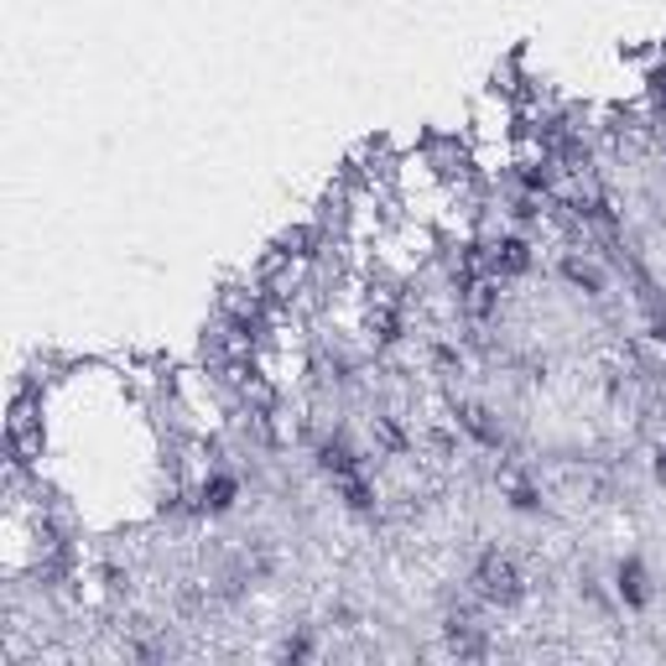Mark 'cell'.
Returning <instances> with one entry per match:
<instances>
[{"label":"cell","instance_id":"9a60e30c","mask_svg":"<svg viewBox=\"0 0 666 666\" xmlns=\"http://www.w3.org/2000/svg\"><path fill=\"white\" fill-rule=\"evenodd\" d=\"M662 152H666V141H662Z\"/></svg>","mask_w":666,"mask_h":666},{"label":"cell","instance_id":"9c48e42d","mask_svg":"<svg viewBox=\"0 0 666 666\" xmlns=\"http://www.w3.org/2000/svg\"><path fill=\"white\" fill-rule=\"evenodd\" d=\"M563 276H568V287H578V292H588V297H604V271L588 260V255H563Z\"/></svg>","mask_w":666,"mask_h":666},{"label":"cell","instance_id":"5bb4252c","mask_svg":"<svg viewBox=\"0 0 666 666\" xmlns=\"http://www.w3.org/2000/svg\"><path fill=\"white\" fill-rule=\"evenodd\" d=\"M651 474H656V485H666V443H656L651 453Z\"/></svg>","mask_w":666,"mask_h":666},{"label":"cell","instance_id":"8fae6325","mask_svg":"<svg viewBox=\"0 0 666 666\" xmlns=\"http://www.w3.org/2000/svg\"><path fill=\"white\" fill-rule=\"evenodd\" d=\"M506 495H510V510H521V515H536V510H542V490H536L531 479H521V474L506 479Z\"/></svg>","mask_w":666,"mask_h":666},{"label":"cell","instance_id":"5b68a950","mask_svg":"<svg viewBox=\"0 0 666 666\" xmlns=\"http://www.w3.org/2000/svg\"><path fill=\"white\" fill-rule=\"evenodd\" d=\"M365 333H370L375 349H391L396 338L407 333V318H401V308H396L391 297H380V302H370V308H365Z\"/></svg>","mask_w":666,"mask_h":666},{"label":"cell","instance_id":"7a4b0ae2","mask_svg":"<svg viewBox=\"0 0 666 666\" xmlns=\"http://www.w3.org/2000/svg\"><path fill=\"white\" fill-rule=\"evenodd\" d=\"M235 500H240V479H235V474L209 469L193 485V500H188V510H193V515H224V510H235Z\"/></svg>","mask_w":666,"mask_h":666},{"label":"cell","instance_id":"30bf717a","mask_svg":"<svg viewBox=\"0 0 666 666\" xmlns=\"http://www.w3.org/2000/svg\"><path fill=\"white\" fill-rule=\"evenodd\" d=\"M370 437H375V443H380L386 453H407V448H412V432L401 428L396 417H370Z\"/></svg>","mask_w":666,"mask_h":666},{"label":"cell","instance_id":"277c9868","mask_svg":"<svg viewBox=\"0 0 666 666\" xmlns=\"http://www.w3.org/2000/svg\"><path fill=\"white\" fill-rule=\"evenodd\" d=\"M453 422H458V432L474 437L479 448H500V443H506L500 422H495L490 407H479V401H458V407H453Z\"/></svg>","mask_w":666,"mask_h":666},{"label":"cell","instance_id":"6da1fadb","mask_svg":"<svg viewBox=\"0 0 666 666\" xmlns=\"http://www.w3.org/2000/svg\"><path fill=\"white\" fill-rule=\"evenodd\" d=\"M469 588H474V599L490 609H515L526 599V578L515 568V557H506V552H485L469 573Z\"/></svg>","mask_w":666,"mask_h":666},{"label":"cell","instance_id":"8992f818","mask_svg":"<svg viewBox=\"0 0 666 666\" xmlns=\"http://www.w3.org/2000/svg\"><path fill=\"white\" fill-rule=\"evenodd\" d=\"M313 458H318V469L329 474V479H344V474H354V469H365V458L333 432V437H318L313 443Z\"/></svg>","mask_w":666,"mask_h":666},{"label":"cell","instance_id":"7c38bea8","mask_svg":"<svg viewBox=\"0 0 666 666\" xmlns=\"http://www.w3.org/2000/svg\"><path fill=\"white\" fill-rule=\"evenodd\" d=\"M276 656H281V662H308V656H313V641H308V635H292V641H281Z\"/></svg>","mask_w":666,"mask_h":666},{"label":"cell","instance_id":"4fadbf2b","mask_svg":"<svg viewBox=\"0 0 666 666\" xmlns=\"http://www.w3.org/2000/svg\"><path fill=\"white\" fill-rule=\"evenodd\" d=\"M646 95H651V110L666 115V68H656V74L646 79Z\"/></svg>","mask_w":666,"mask_h":666},{"label":"cell","instance_id":"ba28073f","mask_svg":"<svg viewBox=\"0 0 666 666\" xmlns=\"http://www.w3.org/2000/svg\"><path fill=\"white\" fill-rule=\"evenodd\" d=\"M333 495H338L344 510H354V515H370V510H375V485H370V474H365V469L333 479Z\"/></svg>","mask_w":666,"mask_h":666},{"label":"cell","instance_id":"3957f363","mask_svg":"<svg viewBox=\"0 0 666 666\" xmlns=\"http://www.w3.org/2000/svg\"><path fill=\"white\" fill-rule=\"evenodd\" d=\"M485 251H490V276H495V281H515V276L531 271V240L500 235V240H490Z\"/></svg>","mask_w":666,"mask_h":666},{"label":"cell","instance_id":"52a82bcc","mask_svg":"<svg viewBox=\"0 0 666 666\" xmlns=\"http://www.w3.org/2000/svg\"><path fill=\"white\" fill-rule=\"evenodd\" d=\"M614 593H620V604L625 609H646L651 604V578H646V563H641V557H625V563L614 568Z\"/></svg>","mask_w":666,"mask_h":666}]
</instances>
